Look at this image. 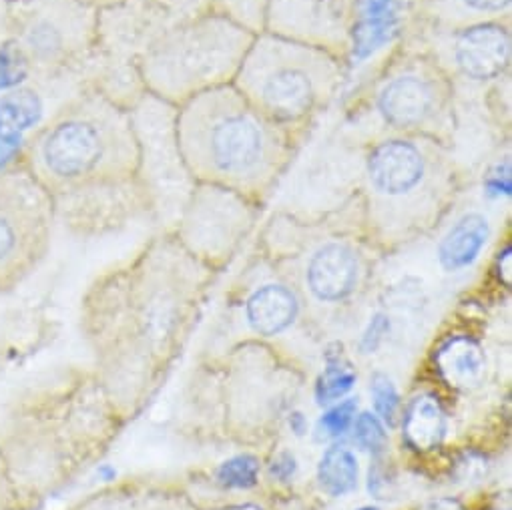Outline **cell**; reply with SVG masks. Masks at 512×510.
I'll return each mask as SVG.
<instances>
[{"label":"cell","instance_id":"obj_1","mask_svg":"<svg viewBox=\"0 0 512 510\" xmlns=\"http://www.w3.org/2000/svg\"><path fill=\"white\" fill-rule=\"evenodd\" d=\"M17 161L75 235L117 231L151 211L131 113L89 85L81 83L45 119Z\"/></svg>","mask_w":512,"mask_h":510},{"label":"cell","instance_id":"obj_2","mask_svg":"<svg viewBox=\"0 0 512 510\" xmlns=\"http://www.w3.org/2000/svg\"><path fill=\"white\" fill-rule=\"evenodd\" d=\"M205 266L177 237L147 245L133 262L101 276L85 298V328L119 402L137 390L139 350L173 312L181 294L197 286Z\"/></svg>","mask_w":512,"mask_h":510},{"label":"cell","instance_id":"obj_3","mask_svg":"<svg viewBox=\"0 0 512 510\" xmlns=\"http://www.w3.org/2000/svg\"><path fill=\"white\" fill-rule=\"evenodd\" d=\"M175 133L195 183L235 191L258 205L288 175L304 145L262 115L233 85L177 107Z\"/></svg>","mask_w":512,"mask_h":510},{"label":"cell","instance_id":"obj_4","mask_svg":"<svg viewBox=\"0 0 512 510\" xmlns=\"http://www.w3.org/2000/svg\"><path fill=\"white\" fill-rule=\"evenodd\" d=\"M105 402L81 384L17 392L0 416V462L23 504L35 510L101 444Z\"/></svg>","mask_w":512,"mask_h":510},{"label":"cell","instance_id":"obj_5","mask_svg":"<svg viewBox=\"0 0 512 510\" xmlns=\"http://www.w3.org/2000/svg\"><path fill=\"white\" fill-rule=\"evenodd\" d=\"M462 167L454 149L412 135L376 133L360 143L358 201L386 243L432 227L454 203Z\"/></svg>","mask_w":512,"mask_h":510},{"label":"cell","instance_id":"obj_6","mask_svg":"<svg viewBox=\"0 0 512 510\" xmlns=\"http://www.w3.org/2000/svg\"><path fill=\"white\" fill-rule=\"evenodd\" d=\"M346 79V63L334 55L258 33L233 87L270 121L304 143L332 107Z\"/></svg>","mask_w":512,"mask_h":510},{"label":"cell","instance_id":"obj_7","mask_svg":"<svg viewBox=\"0 0 512 510\" xmlns=\"http://www.w3.org/2000/svg\"><path fill=\"white\" fill-rule=\"evenodd\" d=\"M255 39L241 23L211 11H177L139 61L147 95L181 107L197 95L233 85Z\"/></svg>","mask_w":512,"mask_h":510},{"label":"cell","instance_id":"obj_8","mask_svg":"<svg viewBox=\"0 0 512 510\" xmlns=\"http://www.w3.org/2000/svg\"><path fill=\"white\" fill-rule=\"evenodd\" d=\"M458 99L456 85L432 51L408 37L374 73L358 115L376 127L370 135L424 137L454 149L460 131Z\"/></svg>","mask_w":512,"mask_h":510},{"label":"cell","instance_id":"obj_9","mask_svg":"<svg viewBox=\"0 0 512 510\" xmlns=\"http://www.w3.org/2000/svg\"><path fill=\"white\" fill-rule=\"evenodd\" d=\"M3 5L7 43L37 81L83 79L99 11L81 0H5Z\"/></svg>","mask_w":512,"mask_h":510},{"label":"cell","instance_id":"obj_10","mask_svg":"<svg viewBox=\"0 0 512 510\" xmlns=\"http://www.w3.org/2000/svg\"><path fill=\"white\" fill-rule=\"evenodd\" d=\"M177 11V5L165 0H131L99 11L95 47L81 83L131 111L147 95L139 61Z\"/></svg>","mask_w":512,"mask_h":510},{"label":"cell","instance_id":"obj_11","mask_svg":"<svg viewBox=\"0 0 512 510\" xmlns=\"http://www.w3.org/2000/svg\"><path fill=\"white\" fill-rule=\"evenodd\" d=\"M55 223L51 197L19 161L0 171V296L15 294L41 268Z\"/></svg>","mask_w":512,"mask_h":510},{"label":"cell","instance_id":"obj_12","mask_svg":"<svg viewBox=\"0 0 512 510\" xmlns=\"http://www.w3.org/2000/svg\"><path fill=\"white\" fill-rule=\"evenodd\" d=\"M251 199L207 183H195L179 211L177 241L203 266L221 264L258 217Z\"/></svg>","mask_w":512,"mask_h":510},{"label":"cell","instance_id":"obj_13","mask_svg":"<svg viewBox=\"0 0 512 510\" xmlns=\"http://www.w3.org/2000/svg\"><path fill=\"white\" fill-rule=\"evenodd\" d=\"M410 37L432 51L458 93L462 87L500 89L510 83L512 21L454 31H420Z\"/></svg>","mask_w":512,"mask_h":510},{"label":"cell","instance_id":"obj_14","mask_svg":"<svg viewBox=\"0 0 512 510\" xmlns=\"http://www.w3.org/2000/svg\"><path fill=\"white\" fill-rule=\"evenodd\" d=\"M129 113L139 145V179L151 211L169 199H175L181 211L195 181L187 173L177 145V109L145 95Z\"/></svg>","mask_w":512,"mask_h":510},{"label":"cell","instance_id":"obj_15","mask_svg":"<svg viewBox=\"0 0 512 510\" xmlns=\"http://www.w3.org/2000/svg\"><path fill=\"white\" fill-rule=\"evenodd\" d=\"M362 0H266L262 33L322 49L348 65Z\"/></svg>","mask_w":512,"mask_h":510},{"label":"cell","instance_id":"obj_16","mask_svg":"<svg viewBox=\"0 0 512 510\" xmlns=\"http://www.w3.org/2000/svg\"><path fill=\"white\" fill-rule=\"evenodd\" d=\"M366 272L360 247L342 235H318L304 249L302 280L320 304H342L362 286Z\"/></svg>","mask_w":512,"mask_h":510},{"label":"cell","instance_id":"obj_17","mask_svg":"<svg viewBox=\"0 0 512 510\" xmlns=\"http://www.w3.org/2000/svg\"><path fill=\"white\" fill-rule=\"evenodd\" d=\"M504 21H512V0H414L410 9L414 33Z\"/></svg>","mask_w":512,"mask_h":510},{"label":"cell","instance_id":"obj_18","mask_svg":"<svg viewBox=\"0 0 512 510\" xmlns=\"http://www.w3.org/2000/svg\"><path fill=\"white\" fill-rule=\"evenodd\" d=\"M298 314V294L284 282H266L258 286L245 302L247 322L262 336L282 334L296 322Z\"/></svg>","mask_w":512,"mask_h":510},{"label":"cell","instance_id":"obj_19","mask_svg":"<svg viewBox=\"0 0 512 510\" xmlns=\"http://www.w3.org/2000/svg\"><path fill=\"white\" fill-rule=\"evenodd\" d=\"M436 366L450 386H474L484 372V356L470 338H452L436 354Z\"/></svg>","mask_w":512,"mask_h":510},{"label":"cell","instance_id":"obj_20","mask_svg":"<svg viewBox=\"0 0 512 510\" xmlns=\"http://www.w3.org/2000/svg\"><path fill=\"white\" fill-rule=\"evenodd\" d=\"M488 235L486 221L480 215L462 217L446 235L440 245V262L446 270L466 268L476 260V255L484 247Z\"/></svg>","mask_w":512,"mask_h":510},{"label":"cell","instance_id":"obj_21","mask_svg":"<svg viewBox=\"0 0 512 510\" xmlns=\"http://www.w3.org/2000/svg\"><path fill=\"white\" fill-rule=\"evenodd\" d=\"M446 432V418L432 396H420L412 402L404 418V438L416 450L436 448Z\"/></svg>","mask_w":512,"mask_h":510},{"label":"cell","instance_id":"obj_22","mask_svg":"<svg viewBox=\"0 0 512 510\" xmlns=\"http://www.w3.org/2000/svg\"><path fill=\"white\" fill-rule=\"evenodd\" d=\"M179 11H211L225 15L255 35L262 33L266 0H175Z\"/></svg>","mask_w":512,"mask_h":510},{"label":"cell","instance_id":"obj_23","mask_svg":"<svg viewBox=\"0 0 512 510\" xmlns=\"http://www.w3.org/2000/svg\"><path fill=\"white\" fill-rule=\"evenodd\" d=\"M320 486L332 496H344L358 484V464L350 450L332 446L318 466Z\"/></svg>","mask_w":512,"mask_h":510},{"label":"cell","instance_id":"obj_24","mask_svg":"<svg viewBox=\"0 0 512 510\" xmlns=\"http://www.w3.org/2000/svg\"><path fill=\"white\" fill-rule=\"evenodd\" d=\"M356 382V374L350 370L348 364H342V360H334L330 358L328 368L324 370V374L318 380L316 386V396L320 404H330L340 400L342 396H346L352 386Z\"/></svg>","mask_w":512,"mask_h":510},{"label":"cell","instance_id":"obj_25","mask_svg":"<svg viewBox=\"0 0 512 510\" xmlns=\"http://www.w3.org/2000/svg\"><path fill=\"white\" fill-rule=\"evenodd\" d=\"M258 470H260L258 460L249 454H241L223 462L217 470V478L223 486L251 488L255 482H258Z\"/></svg>","mask_w":512,"mask_h":510},{"label":"cell","instance_id":"obj_26","mask_svg":"<svg viewBox=\"0 0 512 510\" xmlns=\"http://www.w3.org/2000/svg\"><path fill=\"white\" fill-rule=\"evenodd\" d=\"M356 416V400H346V402H340L338 406H334L332 410H328L320 422H318V438L324 440V438H336V436H342L352 420Z\"/></svg>","mask_w":512,"mask_h":510},{"label":"cell","instance_id":"obj_27","mask_svg":"<svg viewBox=\"0 0 512 510\" xmlns=\"http://www.w3.org/2000/svg\"><path fill=\"white\" fill-rule=\"evenodd\" d=\"M372 398H374L376 412L388 424H394L396 412H398V406H400V398H398V392H396V388H394V384L388 376L376 374L372 378Z\"/></svg>","mask_w":512,"mask_h":510},{"label":"cell","instance_id":"obj_28","mask_svg":"<svg viewBox=\"0 0 512 510\" xmlns=\"http://www.w3.org/2000/svg\"><path fill=\"white\" fill-rule=\"evenodd\" d=\"M354 442L362 448V450H370V452H380L384 442H386V432L384 426L380 424V420L370 414L364 412L356 418L354 422Z\"/></svg>","mask_w":512,"mask_h":510},{"label":"cell","instance_id":"obj_29","mask_svg":"<svg viewBox=\"0 0 512 510\" xmlns=\"http://www.w3.org/2000/svg\"><path fill=\"white\" fill-rule=\"evenodd\" d=\"M0 510H23L19 492L3 462H0Z\"/></svg>","mask_w":512,"mask_h":510},{"label":"cell","instance_id":"obj_30","mask_svg":"<svg viewBox=\"0 0 512 510\" xmlns=\"http://www.w3.org/2000/svg\"><path fill=\"white\" fill-rule=\"evenodd\" d=\"M388 330V322L384 316H376L368 328V332L364 334V340H362V350L366 352H374L380 342H382V334H386Z\"/></svg>","mask_w":512,"mask_h":510},{"label":"cell","instance_id":"obj_31","mask_svg":"<svg viewBox=\"0 0 512 510\" xmlns=\"http://www.w3.org/2000/svg\"><path fill=\"white\" fill-rule=\"evenodd\" d=\"M296 470V460L290 454H282L274 464H272V474H276L280 480H288Z\"/></svg>","mask_w":512,"mask_h":510},{"label":"cell","instance_id":"obj_32","mask_svg":"<svg viewBox=\"0 0 512 510\" xmlns=\"http://www.w3.org/2000/svg\"><path fill=\"white\" fill-rule=\"evenodd\" d=\"M81 3L93 7L95 11H103V9H111V7H117V5H125V3H131V0H81ZM165 3H171V5H177L175 0H165Z\"/></svg>","mask_w":512,"mask_h":510},{"label":"cell","instance_id":"obj_33","mask_svg":"<svg viewBox=\"0 0 512 510\" xmlns=\"http://www.w3.org/2000/svg\"><path fill=\"white\" fill-rule=\"evenodd\" d=\"M292 420H294L292 424H296V430H298V434H302V430H304V428H302V422H304V418H302L300 414H296Z\"/></svg>","mask_w":512,"mask_h":510},{"label":"cell","instance_id":"obj_34","mask_svg":"<svg viewBox=\"0 0 512 510\" xmlns=\"http://www.w3.org/2000/svg\"><path fill=\"white\" fill-rule=\"evenodd\" d=\"M360 510H378V508H374V506H364V508H360Z\"/></svg>","mask_w":512,"mask_h":510},{"label":"cell","instance_id":"obj_35","mask_svg":"<svg viewBox=\"0 0 512 510\" xmlns=\"http://www.w3.org/2000/svg\"><path fill=\"white\" fill-rule=\"evenodd\" d=\"M3 3H5V0H3Z\"/></svg>","mask_w":512,"mask_h":510}]
</instances>
